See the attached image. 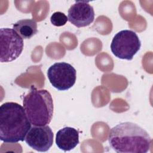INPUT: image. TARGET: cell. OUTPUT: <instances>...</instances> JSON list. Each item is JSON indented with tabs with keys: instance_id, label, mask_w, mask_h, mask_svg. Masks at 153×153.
<instances>
[{
	"instance_id": "8992f818",
	"label": "cell",
	"mask_w": 153,
	"mask_h": 153,
	"mask_svg": "<svg viewBox=\"0 0 153 153\" xmlns=\"http://www.w3.org/2000/svg\"><path fill=\"white\" fill-rule=\"evenodd\" d=\"M47 76L54 88L60 91H64L71 88L75 84L76 72L68 63L57 62L48 68Z\"/></svg>"
},
{
	"instance_id": "30bf717a",
	"label": "cell",
	"mask_w": 153,
	"mask_h": 153,
	"mask_svg": "<svg viewBox=\"0 0 153 153\" xmlns=\"http://www.w3.org/2000/svg\"><path fill=\"white\" fill-rule=\"evenodd\" d=\"M13 29L23 39H30L38 32L37 23L32 19L20 20L13 25Z\"/></svg>"
},
{
	"instance_id": "7a4b0ae2",
	"label": "cell",
	"mask_w": 153,
	"mask_h": 153,
	"mask_svg": "<svg viewBox=\"0 0 153 153\" xmlns=\"http://www.w3.org/2000/svg\"><path fill=\"white\" fill-rule=\"evenodd\" d=\"M31 128L24 108L16 102H6L0 107V139L5 143L23 141Z\"/></svg>"
},
{
	"instance_id": "6da1fadb",
	"label": "cell",
	"mask_w": 153,
	"mask_h": 153,
	"mask_svg": "<svg viewBox=\"0 0 153 153\" xmlns=\"http://www.w3.org/2000/svg\"><path fill=\"white\" fill-rule=\"evenodd\" d=\"M108 142L111 148L118 153H146L151 148L152 139L138 124L123 122L111 129Z\"/></svg>"
},
{
	"instance_id": "3957f363",
	"label": "cell",
	"mask_w": 153,
	"mask_h": 153,
	"mask_svg": "<svg viewBox=\"0 0 153 153\" xmlns=\"http://www.w3.org/2000/svg\"><path fill=\"white\" fill-rule=\"evenodd\" d=\"M23 108L31 124L34 126L48 125L53 115V100L47 90H38L32 86L23 99Z\"/></svg>"
},
{
	"instance_id": "8fae6325",
	"label": "cell",
	"mask_w": 153,
	"mask_h": 153,
	"mask_svg": "<svg viewBox=\"0 0 153 153\" xmlns=\"http://www.w3.org/2000/svg\"><path fill=\"white\" fill-rule=\"evenodd\" d=\"M68 20L67 16L60 11L54 12L50 17V21L52 25L57 27L64 26L67 23Z\"/></svg>"
},
{
	"instance_id": "9c48e42d",
	"label": "cell",
	"mask_w": 153,
	"mask_h": 153,
	"mask_svg": "<svg viewBox=\"0 0 153 153\" xmlns=\"http://www.w3.org/2000/svg\"><path fill=\"white\" fill-rule=\"evenodd\" d=\"M56 143L60 149L65 152L74 149L79 143L78 130L71 127L60 129L56 133Z\"/></svg>"
},
{
	"instance_id": "52a82bcc",
	"label": "cell",
	"mask_w": 153,
	"mask_h": 153,
	"mask_svg": "<svg viewBox=\"0 0 153 153\" xmlns=\"http://www.w3.org/2000/svg\"><path fill=\"white\" fill-rule=\"evenodd\" d=\"M53 132L48 126H33L27 132L25 140L31 148L39 152H46L53 143Z\"/></svg>"
},
{
	"instance_id": "277c9868",
	"label": "cell",
	"mask_w": 153,
	"mask_h": 153,
	"mask_svg": "<svg viewBox=\"0 0 153 153\" xmlns=\"http://www.w3.org/2000/svg\"><path fill=\"white\" fill-rule=\"evenodd\" d=\"M140 46L141 42L137 33L125 29L115 35L111 44V50L117 57L131 60L139 51Z\"/></svg>"
},
{
	"instance_id": "5b68a950",
	"label": "cell",
	"mask_w": 153,
	"mask_h": 153,
	"mask_svg": "<svg viewBox=\"0 0 153 153\" xmlns=\"http://www.w3.org/2000/svg\"><path fill=\"white\" fill-rule=\"evenodd\" d=\"M1 62H10L16 60L23 49V38L13 29H0Z\"/></svg>"
},
{
	"instance_id": "ba28073f",
	"label": "cell",
	"mask_w": 153,
	"mask_h": 153,
	"mask_svg": "<svg viewBox=\"0 0 153 153\" xmlns=\"http://www.w3.org/2000/svg\"><path fill=\"white\" fill-rule=\"evenodd\" d=\"M68 19L77 27L87 26L94 19L93 7L88 1H76L68 10Z\"/></svg>"
}]
</instances>
